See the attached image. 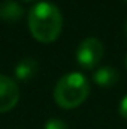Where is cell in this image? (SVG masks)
I'll list each match as a JSON object with an SVG mask.
<instances>
[{
  "label": "cell",
  "mask_w": 127,
  "mask_h": 129,
  "mask_svg": "<svg viewBox=\"0 0 127 129\" xmlns=\"http://www.w3.org/2000/svg\"><path fill=\"white\" fill-rule=\"evenodd\" d=\"M124 35H126V38H127V21H126V26H124Z\"/></svg>",
  "instance_id": "obj_10"
},
{
  "label": "cell",
  "mask_w": 127,
  "mask_h": 129,
  "mask_svg": "<svg viewBox=\"0 0 127 129\" xmlns=\"http://www.w3.org/2000/svg\"><path fill=\"white\" fill-rule=\"evenodd\" d=\"M24 9L14 0H5L0 3V20L5 23H17L23 18Z\"/></svg>",
  "instance_id": "obj_6"
},
{
  "label": "cell",
  "mask_w": 127,
  "mask_h": 129,
  "mask_svg": "<svg viewBox=\"0 0 127 129\" xmlns=\"http://www.w3.org/2000/svg\"><path fill=\"white\" fill-rule=\"evenodd\" d=\"M20 101V89L17 83L0 74V113L11 111Z\"/></svg>",
  "instance_id": "obj_4"
},
{
  "label": "cell",
  "mask_w": 127,
  "mask_h": 129,
  "mask_svg": "<svg viewBox=\"0 0 127 129\" xmlns=\"http://www.w3.org/2000/svg\"><path fill=\"white\" fill-rule=\"evenodd\" d=\"M118 111H120L121 117L127 120V95L123 98V99H121V102H120V107H118Z\"/></svg>",
  "instance_id": "obj_9"
},
{
  "label": "cell",
  "mask_w": 127,
  "mask_h": 129,
  "mask_svg": "<svg viewBox=\"0 0 127 129\" xmlns=\"http://www.w3.org/2000/svg\"><path fill=\"white\" fill-rule=\"evenodd\" d=\"M39 72V64L34 59H23L20 60L17 66H15V77L20 80V81H29L34 78Z\"/></svg>",
  "instance_id": "obj_7"
},
{
  "label": "cell",
  "mask_w": 127,
  "mask_h": 129,
  "mask_svg": "<svg viewBox=\"0 0 127 129\" xmlns=\"http://www.w3.org/2000/svg\"><path fill=\"white\" fill-rule=\"evenodd\" d=\"M105 47L97 38H85L76 50V60L84 69H93L102 62Z\"/></svg>",
  "instance_id": "obj_3"
},
{
  "label": "cell",
  "mask_w": 127,
  "mask_h": 129,
  "mask_svg": "<svg viewBox=\"0 0 127 129\" xmlns=\"http://www.w3.org/2000/svg\"><path fill=\"white\" fill-rule=\"evenodd\" d=\"M90 95V83L79 72H70L63 75L54 87V101L64 110L79 107Z\"/></svg>",
  "instance_id": "obj_2"
},
{
  "label": "cell",
  "mask_w": 127,
  "mask_h": 129,
  "mask_svg": "<svg viewBox=\"0 0 127 129\" xmlns=\"http://www.w3.org/2000/svg\"><path fill=\"white\" fill-rule=\"evenodd\" d=\"M126 66H127V57H126Z\"/></svg>",
  "instance_id": "obj_12"
},
{
  "label": "cell",
  "mask_w": 127,
  "mask_h": 129,
  "mask_svg": "<svg viewBox=\"0 0 127 129\" xmlns=\"http://www.w3.org/2000/svg\"><path fill=\"white\" fill-rule=\"evenodd\" d=\"M93 80L97 86L103 89H109V87H114L120 81V72L112 66H102L94 72Z\"/></svg>",
  "instance_id": "obj_5"
},
{
  "label": "cell",
  "mask_w": 127,
  "mask_h": 129,
  "mask_svg": "<svg viewBox=\"0 0 127 129\" xmlns=\"http://www.w3.org/2000/svg\"><path fill=\"white\" fill-rule=\"evenodd\" d=\"M124 2H126V3H127V0H124Z\"/></svg>",
  "instance_id": "obj_13"
},
{
  "label": "cell",
  "mask_w": 127,
  "mask_h": 129,
  "mask_svg": "<svg viewBox=\"0 0 127 129\" xmlns=\"http://www.w3.org/2000/svg\"><path fill=\"white\" fill-rule=\"evenodd\" d=\"M63 29V15L51 2H39L29 12V30L40 44L54 42Z\"/></svg>",
  "instance_id": "obj_1"
},
{
  "label": "cell",
  "mask_w": 127,
  "mask_h": 129,
  "mask_svg": "<svg viewBox=\"0 0 127 129\" xmlns=\"http://www.w3.org/2000/svg\"><path fill=\"white\" fill-rule=\"evenodd\" d=\"M45 129H69V126L61 119H51V120L46 122Z\"/></svg>",
  "instance_id": "obj_8"
},
{
  "label": "cell",
  "mask_w": 127,
  "mask_h": 129,
  "mask_svg": "<svg viewBox=\"0 0 127 129\" xmlns=\"http://www.w3.org/2000/svg\"><path fill=\"white\" fill-rule=\"evenodd\" d=\"M23 2H32V0H23Z\"/></svg>",
  "instance_id": "obj_11"
}]
</instances>
